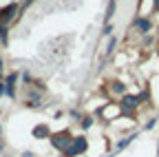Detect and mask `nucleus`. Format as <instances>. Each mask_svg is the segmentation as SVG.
<instances>
[{
  "mask_svg": "<svg viewBox=\"0 0 159 157\" xmlns=\"http://www.w3.org/2000/svg\"><path fill=\"white\" fill-rule=\"evenodd\" d=\"M16 9H18L16 5H9V7H7V9L2 11V16L7 18V20H9V18H13V13H16Z\"/></svg>",
  "mask_w": 159,
  "mask_h": 157,
  "instance_id": "39448f33",
  "label": "nucleus"
},
{
  "mask_svg": "<svg viewBox=\"0 0 159 157\" xmlns=\"http://www.w3.org/2000/svg\"><path fill=\"white\" fill-rule=\"evenodd\" d=\"M0 69H2V58H0Z\"/></svg>",
  "mask_w": 159,
  "mask_h": 157,
  "instance_id": "4468645a",
  "label": "nucleus"
},
{
  "mask_svg": "<svg viewBox=\"0 0 159 157\" xmlns=\"http://www.w3.org/2000/svg\"><path fill=\"white\" fill-rule=\"evenodd\" d=\"M130 140H133V137H126V140H122L117 148H124V146H128V144H130Z\"/></svg>",
  "mask_w": 159,
  "mask_h": 157,
  "instance_id": "6e6552de",
  "label": "nucleus"
},
{
  "mask_svg": "<svg viewBox=\"0 0 159 157\" xmlns=\"http://www.w3.org/2000/svg\"><path fill=\"white\" fill-rule=\"evenodd\" d=\"M113 91H115V93H124V84H122V82H115V84H113Z\"/></svg>",
  "mask_w": 159,
  "mask_h": 157,
  "instance_id": "0eeeda50",
  "label": "nucleus"
},
{
  "mask_svg": "<svg viewBox=\"0 0 159 157\" xmlns=\"http://www.w3.org/2000/svg\"><path fill=\"white\" fill-rule=\"evenodd\" d=\"M113 11H115V2H111V5H108V13H106V18H111V16H113Z\"/></svg>",
  "mask_w": 159,
  "mask_h": 157,
  "instance_id": "9d476101",
  "label": "nucleus"
},
{
  "mask_svg": "<svg viewBox=\"0 0 159 157\" xmlns=\"http://www.w3.org/2000/svg\"><path fill=\"white\" fill-rule=\"evenodd\" d=\"M0 16H2V9H0Z\"/></svg>",
  "mask_w": 159,
  "mask_h": 157,
  "instance_id": "2eb2a0df",
  "label": "nucleus"
},
{
  "mask_svg": "<svg viewBox=\"0 0 159 157\" xmlns=\"http://www.w3.org/2000/svg\"><path fill=\"white\" fill-rule=\"evenodd\" d=\"M155 7H157V9H159V0H155Z\"/></svg>",
  "mask_w": 159,
  "mask_h": 157,
  "instance_id": "ddd939ff",
  "label": "nucleus"
},
{
  "mask_svg": "<svg viewBox=\"0 0 159 157\" xmlns=\"http://www.w3.org/2000/svg\"><path fill=\"white\" fill-rule=\"evenodd\" d=\"M71 140H73V137L64 131V133H57V135H53L51 137V142H53V146L55 148H62V150H66L69 146H71Z\"/></svg>",
  "mask_w": 159,
  "mask_h": 157,
  "instance_id": "f03ea898",
  "label": "nucleus"
},
{
  "mask_svg": "<svg viewBox=\"0 0 159 157\" xmlns=\"http://www.w3.org/2000/svg\"><path fill=\"white\" fill-rule=\"evenodd\" d=\"M91 124H93V120H84V122H82V126H84V128H89Z\"/></svg>",
  "mask_w": 159,
  "mask_h": 157,
  "instance_id": "9b49d317",
  "label": "nucleus"
},
{
  "mask_svg": "<svg viewBox=\"0 0 159 157\" xmlns=\"http://www.w3.org/2000/svg\"><path fill=\"white\" fill-rule=\"evenodd\" d=\"M2 91H5V86H2V84H0V95H2Z\"/></svg>",
  "mask_w": 159,
  "mask_h": 157,
  "instance_id": "f8f14e48",
  "label": "nucleus"
},
{
  "mask_svg": "<svg viewBox=\"0 0 159 157\" xmlns=\"http://www.w3.org/2000/svg\"><path fill=\"white\" fill-rule=\"evenodd\" d=\"M137 104H139V97H133V95H126L124 100H122V109H124L126 113H130Z\"/></svg>",
  "mask_w": 159,
  "mask_h": 157,
  "instance_id": "7ed1b4c3",
  "label": "nucleus"
},
{
  "mask_svg": "<svg viewBox=\"0 0 159 157\" xmlns=\"http://www.w3.org/2000/svg\"><path fill=\"white\" fill-rule=\"evenodd\" d=\"M137 27L142 29V31H148V29H150V22H148V20H137Z\"/></svg>",
  "mask_w": 159,
  "mask_h": 157,
  "instance_id": "423d86ee",
  "label": "nucleus"
},
{
  "mask_svg": "<svg viewBox=\"0 0 159 157\" xmlns=\"http://www.w3.org/2000/svg\"><path fill=\"white\" fill-rule=\"evenodd\" d=\"M0 38H2V40H7V27H0Z\"/></svg>",
  "mask_w": 159,
  "mask_h": 157,
  "instance_id": "1a4fd4ad",
  "label": "nucleus"
},
{
  "mask_svg": "<svg viewBox=\"0 0 159 157\" xmlns=\"http://www.w3.org/2000/svg\"><path fill=\"white\" fill-rule=\"evenodd\" d=\"M33 137H38V140L49 137V128H47V126H35V128H33Z\"/></svg>",
  "mask_w": 159,
  "mask_h": 157,
  "instance_id": "20e7f679",
  "label": "nucleus"
},
{
  "mask_svg": "<svg viewBox=\"0 0 159 157\" xmlns=\"http://www.w3.org/2000/svg\"><path fill=\"white\" fill-rule=\"evenodd\" d=\"M86 146H89V144H86L84 137H75V142H73L64 153H66V157H75V155H80V153H84V150H86Z\"/></svg>",
  "mask_w": 159,
  "mask_h": 157,
  "instance_id": "f257e3e1",
  "label": "nucleus"
}]
</instances>
